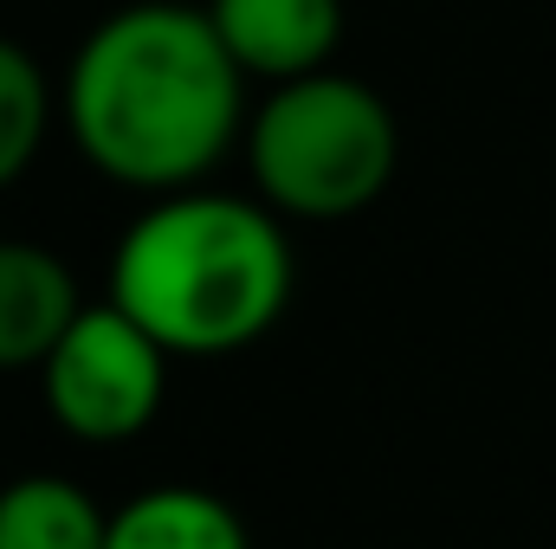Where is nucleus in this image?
Masks as SVG:
<instances>
[{"label":"nucleus","instance_id":"8","mask_svg":"<svg viewBox=\"0 0 556 549\" xmlns=\"http://www.w3.org/2000/svg\"><path fill=\"white\" fill-rule=\"evenodd\" d=\"M111 511L65 478V472H26L0 485V549H104Z\"/></svg>","mask_w":556,"mask_h":549},{"label":"nucleus","instance_id":"6","mask_svg":"<svg viewBox=\"0 0 556 549\" xmlns=\"http://www.w3.org/2000/svg\"><path fill=\"white\" fill-rule=\"evenodd\" d=\"M85 297L72 266L39 240H0V375L46 369L59 336L78 323Z\"/></svg>","mask_w":556,"mask_h":549},{"label":"nucleus","instance_id":"5","mask_svg":"<svg viewBox=\"0 0 556 549\" xmlns=\"http://www.w3.org/2000/svg\"><path fill=\"white\" fill-rule=\"evenodd\" d=\"M207 20L233 65L266 85L330 72L343 46V0H207Z\"/></svg>","mask_w":556,"mask_h":549},{"label":"nucleus","instance_id":"9","mask_svg":"<svg viewBox=\"0 0 556 549\" xmlns=\"http://www.w3.org/2000/svg\"><path fill=\"white\" fill-rule=\"evenodd\" d=\"M52 117H59L52 78L39 72V59L26 46H13L0 33V194L39 162V149L52 137Z\"/></svg>","mask_w":556,"mask_h":549},{"label":"nucleus","instance_id":"2","mask_svg":"<svg viewBox=\"0 0 556 549\" xmlns=\"http://www.w3.org/2000/svg\"><path fill=\"white\" fill-rule=\"evenodd\" d=\"M291 240L260 194H155L111 253V304L175 362L253 349L291 304Z\"/></svg>","mask_w":556,"mask_h":549},{"label":"nucleus","instance_id":"7","mask_svg":"<svg viewBox=\"0 0 556 549\" xmlns=\"http://www.w3.org/2000/svg\"><path fill=\"white\" fill-rule=\"evenodd\" d=\"M104 549H253L240 511L207 485H149L111 511Z\"/></svg>","mask_w":556,"mask_h":549},{"label":"nucleus","instance_id":"3","mask_svg":"<svg viewBox=\"0 0 556 549\" xmlns=\"http://www.w3.org/2000/svg\"><path fill=\"white\" fill-rule=\"evenodd\" d=\"M247 175L278 220H350L376 207L402 162V124L376 85L311 72L273 85L247 117Z\"/></svg>","mask_w":556,"mask_h":549},{"label":"nucleus","instance_id":"4","mask_svg":"<svg viewBox=\"0 0 556 549\" xmlns=\"http://www.w3.org/2000/svg\"><path fill=\"white\" fill-rule=\"evenodd\" d=\"M168 349L142 330L130 310L85 304L78 323L59 336V349L39 369V395L59 433L85 446H124L162 413L168 395Z\"/></svg>","mask_w":556,"mask_h":549},{"label":"nucleus","instance_id":"1","mask_svg":"<svg viewBox=\"0 0 556 549\" xmlns=\"http://www.w3.org/2000/svg\"><path fill=\"white\" fill-rule=\"evenodd\" d=\"M59 117L104 181L155 201L201 188L247 142V72L207 7L137 0L85 33L59 85Z\"/></svg>","mask_w":556,"mask_h":549}]
</instances>
